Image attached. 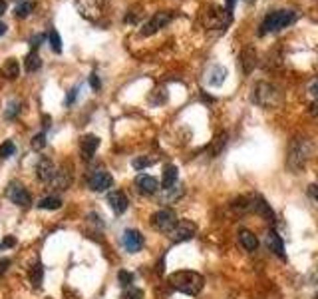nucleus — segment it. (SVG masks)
<instances>
[{
    "label": "nucleus",
    "instance_id": "nucleus-1",
    "mask_svg": "<svg viewBox=\"0 0 318 299\" xmlns=\"http://www.w3.org/2000/svg\"><path fill=\"white\" fill-rule=\"evenodd\" d=\"M314 152V144L310 138L306 136H296L290 140L288 144V154H286V167L292 172V174H298L304 164L308 162V158L312 156Z\"/></svg>",
    "mask_w": 318,
    "mask_h": 299
},
{
    "label": "nucleus",
    "instance_id": "nucleus-2",
    "mask_svg": "<svg viewBox=\"0 0 318 299\" xmlns=\"http://www.w3.org/2000/svg\"><path fill=\"white\" fill-rule=\"evenodd\" d=\"M169 285L185 295H199L203 285H205V279L201 273L197 271H189V269H183V271H175L169 275Z\"/></svg>",
    "mask_w": 318,
    "mask_h": 299
},
{
    "label": "nucleus",
    "instance_id": "nucleus-3",
    "mask_svg": "<svg viewBox=\"0 0 318 299\" xmlns=\"http://www.w3.org/2000/svg\"><path fill=\"white\" fill-rule=\"evenodd\" d=\"M296 16H298V12H296V10H292V8L271 10V12L262 18L260 28H258V34H260V36H264V34H269V32H279V30L286 28L288 24H292V22L296 20Z\"/></svg>",
    "mask_w": 318,
    "mask_h": 299
},
{
    "label": "nucleus",
    "instance_id": "nucleus-4",
    "mask_svg": "<svg viewBox=\"0 0 318 299\" xmlns=\"http://www.w3.org/2000/svg\"><path fill=\"white\" fill-rule=\"evenodd\" d=\"M281 100H283V96H281V92H279V88L275 84H271V82H258V84H254L253 88L254 104H258L262 108H275V106L281 104Z\"/></svg>",
    "mask_w": 318,
    "mask_h": 299
},
{
    "label": "nucleus",
    "instance_id": "nucleus-5",
    "mask_svg": "<svg viewBox=\"0 0 318 299\" xmlns=\"http://www.w3.org/2000/svg\"><path fill=\"white\" fill-rule=\"evenodd\" d=\"M229 22H231V12L217 4L207 6V10L203 12V24L211 30H223Z\"/></svg>",
    "mask_w": 318,
    "mask_h": 299
},
{
    "label": "nucleus",
    "instance_id": "nucleus-6",
    "mask_svg": "<svg viewBox=\"0 0 318 299\" xmlns=\"http://www.w3.org/2000/svg\"><path fill=\"white\" fill-rule=\"evenodd\" d=\"M175 224H177V216L169 207H161L151 216V228L157 230L159 233H167L169 235V232L175 228Z\"/></svg>",
    "mask_w": 318,
    "mask_h": 299
},
{
    "label": "nucleus",
    "instance_id": "nucleus-7",
    "mask_svg": "<svg viewBox=\"0 0 318 299\" xmlns=\"http://www.w3.org/2000/svg\"><path fill=\"white\" fill-rule=\"evenodd\" d=\"M171 18H173V12H171V10H159V12H155V14L143 24L141 34H143V36L155 34L157 30H161L163 26H167V24L171 22Z\"/></svg>",
    "mask_w": 318,
    "mask_h": 299
},
{
    "label": "nucleus",
    "instance_id": "nucleus-8",
    "mask_svg": "<svg viewBox=\"0 0 318 299\" xmlns=\"http://www.w3.org/2000/svg\"><path fill=\"white\" fill-rule=\"evenodd\" d=\"M103 4L105 0H76V8L86 20H97L103 10Z\"/></svg>",
    "mask_w": 318,
    "mask_h": 299
},
{
    "label": "nucleus",
    "instance_id": "nucleus-9",
    "mask_svg": "<svg viewBox=\"0 0 318 299\" xmlns=\"http://www.w3.org/2000/svg\"><path fill=\"white\" fill-rule=\"evenodd\" d=\"M195 233H197L195 222H191V220H179L175 224V228L169 232V237L173 241H189Z\"/></svg>",
    "mask_w": 318,
    "mask_h": 299
},
{
    "label": "nucleus",
    "instance_id": "nucleus-10",
    "mask_svg": "<svg viewBox=\"0 0 318 299\" xmlns=\"http://www.w3.org/2000/svg\"><path fill=\"white\" fill-rule=\"evenodd\" d=\"M88 186L94 192H108L114 186V178L105 172V169H95L88 178Z\"/></svg>",
    "mask_w": 318,
    "mask_h": 299
},
{
    "label": "nucleus",
    "instance_id": "nucleus-11",
    "mask_svg": "<svg viewBox=\"0 0 318 299\" xmlns=\"http://www.w3.org/2000/svg\"><path fill=\"white\" fill-rule=\"evenodd\" d=\"M6 196L8 199L12 201V203H16V205H22V207H26V205H30L32 203V196L30 192L22 186V184H18V182H12L10 186H8V190H6Z\"/></svg>",
    "mask_w": 318,
    "mask_h": 299
},
{
    "label": "nucleus",
    "instance_id": "nucleus-12",
    "mask_svg": "<svg viewBox=\"0 0 318 299\" xmlns=\"http://www.w3.org/2000/svg\"><path fill=\"white\" fill-rule=\"evenodd\" d=\"M135 188L141 196H153L159 192V182L153 176H147V174H139L135 178Z\"/></svg>",
    "mask_w": 318,
    "mask_h": 299
},
{
    "label": "nucleus",
    "instance_id": "nucleus-13",
    "mask_svg": "<svg viewBox=\"0 0 318 299\" xmlns=\"http://www.w3.org/2000/svg\"><path fill=\"white\" fill-rule=\"evenodd\" d=\"M122 241H124V247H126L129 253H137V251H141V247H143V243H145V239H143L141 232H137V230H126V232H124V237H122Z\"/></svg>",
    "mask_w": 318,
    "mask_h": 299
},
{
    "label": "nucleus",
    "instance_id": "nucleus-14",
    "mask_svg": "<svg viewBox=\"0 0 318 299\" xmlns=\"http://www.w3.org/2000/svg\"><path fill=\"white\" fill-rule=\"evenodd\" d=\"M97 148H99V138H97V136H94V134L82 136V140H80V152H82V158H84L86 162H90V160L94 158Z\"/></svg>",
    "mask_w": 318,
    "mask_h": 299
},
{
    "label": "nucleus",
    "instance_id": "nucleus-15",
    "mask_svg": "<svg viewBox=\"0 0 318 299\" xmlns=\"http://www.w3.org/2000/svg\"><path fill=\"white\" fill-rule=\"evenodd\" d=\"M56 174H58V169L54 166V162L50 160V158H42L40 162H38V166H36V176H38V180L40 182H54V178H56Z\"/></svg>",
    "mask_w": 318,
    "mask_h": 299
},
{
    "label": "nucleus",
    "instance_id": "nucleus-16",
    "mask_svg": "<svg viewBox=\"0 0 318 299\" xmlns=\"http://www.w3.org/2000/svg\"><path fill=\"white\" fill-rule=\"evenodd\" d=\"M253 207H254V211H256V213H258L262 220H264V222H269V224H275V222H277L275 209L271 207V203L262 198V196H254Z\"/></svg>",
    "mask_w": 318,
    "mask_h": 299
},
{
    "label": "nucleus",
    "instance_id": "nucleus-17",
    "mask_svg": "<svg viewBox=\"0 0 318 299\" xmlns=\"http://www.w3.org/2000/svg\"><path fill=\"white\" fill-rule=\"evenodd\" d=\"M108 203H110V207L120 216V213H124L127 209V205H129V199L124 192H120V190H114V192H110L108 194Z\"/></svg>",
    "mask_w": 318,
    "mask_h": 299
},
{
    "label": "nucleus",
    "instance_id": "nucleus-18",
    "mask_svg": "<svg viewBox=\"0 0 318 299\" xmlns=\"http://www.w3.org/2000/svg\"><path fill=\"white\" fill-rule=\"evenodd\" d=\"M256 52H254L253 46H247V48H243V52H241V56H239V64H241V70H243V74H251L256 66Z\"/></svg>",
    "mask_w": 318,
    "mask_h": 299
},
{
    "label": "nucleus",
    "instance_id": "nucleus-19",
    "mask_svg": "<svg viewBox=\"0 0 318 299\" xmlns=\"http://www.w3.org/2000/svg\"><path fill=\"white\" fill-rule=\"evenodd\" d=\"M267 245H269V251H273L275 255H279V258L285 262V260H286L285 243H283L281 235L275 232V230H269V233H267Z\"/></svg>",
    "mask_w": 318,
    "mask_h": 299
},
{
    "label": "nucleus",
    "instance_id": "nucleus-20",
    "mask_svg": "<svg viewBox=\"0 0 318 299\" xmlns=\"http://www.w3.org/2000/svg\"><path fill=\"white\" fill-rule=\"evenodd\" d=\"M227 140H229L227 132H217V134H215V138L211 140V144L207 146V154H209L211 158H217L223 150H225V146H227Z\"/></svg>",
    "mask_w": 318,
    "mask_h": 299
},
{
    "label": "nucleus",
    "instance_id": "nucleus-21",
    "mask_svg": "<svg viewBox=\"0 0 318 299\" xmlns=\"http://www.w3.org/2000/svg\"><path fill=\"white\" fill-rule=\"evenodd\" d=\"M175 184H177V167L173 166V164H167V166L163 167L161 186H163V190H169V188H173Z\"/></svg>",
    "mask_w": 318,
    "mask_h": 299
},
{
    "label": "nucleus",
    "instance_id": "nucleus-22",
    "mask_svg": "<svg viewBox=\"0 0 318 299\" xmlns=\"http://www.w3.org/2000/svg\"><path fill=\"white\" fill-rule=\"evenodd\" d=\"M239 241H241V245H243L247 251H254V249L258 247L256 235H254L253 232H249V230H241V232H239Z\"/></svg>",
    "mask_w": 318,
    "mask_h": 299
},
{
    "label": "nucleus",
    "instance_id": "nucleus-23",
    "mask_svg": "<svg viewBox=\"0 0 318 299\" xmlns=\"http://www.w3.org/2000/svg\"><path fill=\"white\" fill-rule=\"evenodd\" d=\"M225 78H227V70L223 66H211L209 74H207V82L211 86H221L225 82Z\"/></svg>",
    "mask_w": 318,
    "mask_h": 299
},
{
    "label": "nucleus",
    "instance_id": "nucleus-24",
    "mask_svg": "<svg viewBox=\"0 0 318 299\" xmlns=\"http://www.w3.org/2000/svg\"><path fill=\"white\" fill-rule=\"evenodd\" d=\"M2 74H4L8 80L18 78V74H20V64H18V60H16V58H8V60L4 62V66H2Z\"/></svg>",
    "mask_w": 318,
    "mask_h": 299
},
{
    "label": "nucleus",
    "instance_id": "nucleus-25",
    "mask_svg": "<svg viewBox=\"0 0 318 299\" xmlns=\"http://www.w3.org/2000/svg\"><path fill=\"white\" fill-rule=\"evenodd\" d=\"M28 279H30V283L34 287H40L42 285V279H44V266L38 262L34 267H30V271H28Z\"/></svg>",
    "mask_w": 318,
    "mask_h": 299
},
{
    "label": "nucleus",
    "instance_id": "nucleus-26",
    "mask_svg": "<svg viewBox=\"0 0 318 299\" xmlns=\"http://www.w3.org/2000/svg\"><path fill=\"white\" fill-rule=\"evenodd\" d=\"M52 184L56 186V190H68L70 184H72V174L66 172V169H60V172L56 174V178H54Z\"/></svg>",
    "mask_w": 318,
    "mask_h": 299
},
{
    "label": "nucleus",
    "instance_id": "nucleus-27",
    "mask_svg": "<svg viewBox=\"0 0 318 299\" xmlns=\"http://www.w3.org/2000/svg\"><path fill=\"white\" fill-rule=\"evenodd\" d=\"M38 207L40 209H60L62 207V199L58 196H48V198H42L38 201Z\"/></svg>",
    "mask_w": 318,
    "mask_h": 299
},
{
    "label": "nucleus",
    "instance_id": "nucleus-28",
    "mask_svg": "<svg viewBox=\"0 0 318 299\" xmlns=\"http://www.w3.org/2000/svg\"><path fill=\"white\" fill-rule=\"evenodd\" d=\"M24 66H26V72H36L38 68L42 66V60H40V56H38V52H36V50H32L30 54L26 56Z\"/></svg>",
    "mask_w": 318,
    "mask_h": 299
},
{
    "label": "nucleus",
    "instance_id": "nucleus-29",
    "mask_svg": "<svg viewBox=\"0 0 318 299\" xmlns=\"http://www.w3.org/2000/svg\"><path fill=\"white\" fill-rule=\"evenodd\" d=\"M163 192H165V196L161 198V201H163V203L177 201V199L183 196V188H181V186H179V188H177V186H173V188H169V190H163Z\"/></svg>",
    "mask_w": 318,
    "mask_h": 299
},
{
    "label": "nucleus",
    "instance_id": "nucleus-30",
    "mask_svg": "<svg viewBox=\"0 0 318 299\" xmlns=\"http://www.w3.org/2000/svg\"><path fill=\"white\" fill-rule=\"evenodd\" d=\"M32 10H34V2H30V0L20 2V4L14 8V16H16V18H26Z\"/></svg>",
    "mask_w": 318,
    "mask_h": 299
},
{
    "label": "nucleus",
    "instance_id": "nucleus-31",
    "mask_svg": "<svg viewBox=\"0 0 318 299\" xmlns=\"http://www.w3.org/2000/svg\"><path fill=\"white\" fill-rule=\"evenodd\" d=\"M14 154H16L14 142H12V140H6V142L0 146V160H8V158L14 156Z\"/></svg>",
    "mask_w": 318,
    "mask_h": 299
},
{
    "label": "nucleus",
    "instance_id": "nucleus-32",
    "mask_svg": "<svg viewBox=\"0 0 318 299\" xmlns=\"http://www.w3.org/2000/svg\"><path fill=\"white\" fill-rule=\"evenodd\" d=\"M48 40H50V46H52V50H54L56 54H60V52H62V40H60V34L52 28V30L48 32Z\"/></svg>",
    "mask_w": 318,
    "mask_h": 299
},
{
    "label": "nucleus",
    "instance_id": "nucleus-33",
    "mask_svg": "<svg viewBox=\"0 0 318 299\" xmlns=\"http://www.w3.org/2000/svg\"><path fill=\"white\" fill-rule=\"evenodd\" d=\"M251 205H253V203H251V199L249 198H237L233 203H231V207H233L235 211H247Z\"/></svg>",
    "mask_w": 318,
    "mask_h": 299
},
{
    "label": "nucleus",
    "instance_id": "nucleus-34",
    "mask_svg": "<svg viewBox=\"0 0 318 299\" xmlns=\"http://www.w3.org/2000/svg\"><path fill=\"white\" fill-rule=\"evenodd\" d=\"M118 279H120V285H122V287H131V283H133V273L122 269V271L118 273Z\"/></svg>",
    "mask_w": 318,
    "mask_h": 299
},
{
    "label": "nucleus",
    "instance_id": "nucleus-35",
    "mask_svg": "<svg viewBox=\"0 0 318 299\" xmlns=\"http://www.w3.org/2000/svg\"><path fill=\"white\" fill-rule=\"evenodd\" d=\"M18 112H20V102H18V100H12V102L8 104V110L4 112V116H6L8 120H12L14 116H18Z\"/></svg>",
    "mask_w": 318,
    "mask_h": 299
},
{
    "label": "nucleus",
    "instance_id": "nucleus-36",
    "mask_svg": "<svg viewBox=\"0 0 318 299\" xmlns=\"http://www.w3.org/2000/svg\"><path fill=\"white\" fill-rule=\"evenodd\" d=\"M155 164V158H135L133 160V167L135 169H143V167H149V166H153Z\"/></svg>",
    "mask_w": 318,
    "mask_h": 299
},
{
    "label": "nucleus",
    "instance_id": "nucleus-37",
    "mask_svg": "<svg viewBox=\"0 0 318 299\" xmlns=\"http://www.w3.org/2000/svg\"><path fill=\"white\" fill-rule=\"evenodd\" d=\"M44 146H46V132L36 134V136L32 138V148H34V150H42Z\"/></svg>",
    "mask_w": 318,
    "mask_h": 299
},
{
    "label": "nucleus",
    "instance_id": "nucleus-38",
    "mask_svg": "<svg viewBox=\"0 0 318 299\" xmlns=\"http://www.w3.org/2000/svg\"><path fill=\"white\" fill-rule=\"evenodd\" d=\"M124 299H143V291L131 285V287L127 289L126 293H124Z\"/></svg>",
    "mask_w": 318,
    "mask_h": 299
},
{
    "label": "nucleus",
    "instance_id": "nucleus-39",
    "mask_svg": "<svg viewBox=\"0 0 318 299\" xmlns=\"http://www.w3.org/2000/svg\"><path fill=\"white\" fill-rule=\"evenodd\" d=\"M12 245H16V237H12V235H6V237H4V241L0 243V249L12 247Z\"/></svg>",
    "mask_w": 318,
    "mask_h": 299
},
{
    "label": "nucleus",
    "instance_id": "nucleus-40",
    "mask_svg": "<svg viewBox=\"0 0 318 299\" xmlns=\"http://www.w3.org/2000/svg\"><path fill=\"white\" fill-rule=\"evenodd\" d=\"M76 96H78V86H76V88H72V90L68 92V96H66V106H72V104H74V100H76Z\"/></svg>",
    "mask_w": 318,
    "mask_h": 299
},
{
    "label": "nucleus",
    "instance_id": "nucleus-41",
    "mask_svg": "<svg viewBox=\"0 0 318 299\" xmlns=\"http://www.w3.org/2000/svg\"><path fill=\"white\" fill-rule=\"evenodd\" d=\"M44 40V34H36L34 38H30V48L32 50H36L38 46H40V42Z\"/></svg>",
    "mask_w": 318,
    "mask_h": 299
},
{
    "label": "nucleus",
    "instance_id": "nucleus-42",
    "mask_svg": "<svg viewBox=\"0 0 318 299\" xmlns=\"http://www.w3.org/2000/svg\"><path fill=\"white\" fill-rule=\"evenodd\" d=\"M308 196H310V198H312L318 203V186H316V184L308 186Z\"/></svg>",
    "mask_w": 318,
    "mask_h": 299
},
{
    "label": "nucleus",
    "instance_id": "nucleus-43",
    "mask_svg": "<svg viewBox=\"0 0 318 299\" xmlns=\"http://www.w3.org/2000/svg\"><path fill=\"white\" fill-rule=\"evenodd\" d=\"M90 84H92V88H94V90H99V86H101V82H99V78H97V74H92V76H90Z\"/></svg>",
    "mask_w": 318,
    "mask_h": 299
},
{
    "label": "nucleus",
    "instance_id": "nucleus-44",
    "mask_svg": "<svg viewBox=\"0 0 318 299\" xmlns=\"http://www.w3.org/2000/svg\"><path fill=\"white\" fill-rule=\"evenodd\" d=\"M8 267H10V260H8V258H2V260H0V275H4Z\"/></svg>",
    "mask_w": 318,
    "mask_h": 299
},
{
    "label": "nucleus",
    "instance_id": "nucleus-45",
    "mask_svg": "<svg viewBox=\"0 0 318 299\" xmlns=\"http://www.w3.org/2000/svg\"><path fill=\"white\" fill-rule=\"evenodd\" d=\"M310 94H312V96H314V98L318 100V78H316V80H312V82H310Z\"/></svg>",
    "mask_w": 318,
    "mask_h": 299
},
{
    "label": "nucleus",
    "instance_id": "nucleus-46",
    "mask_svg": "<svg viewBox=\"0 0 318 299\" xmlns=\"http://www.w3.org/2000/svg\"><path fill=\"white\" fill-rule=\"evenodd\" d=\"M308 114H310V116H314V118H318V100L310 104V108H308Z\"/></svg>",
    "mask_w": 318,
    "mask_h": 299
},
{
    "label": "nucleus",
    "instance_id": "nucleus-47",
    "mask_svg": "<svg viewBox=\"0 0 318 299\" xmlns=\"http://www.w3.org/2000/svg\"><path fill=\"white\" fill-rule=\"evenodd\" d=\"M235 2H237V0H227V6H225V8H227L229 12H233V6H235Z\"/></svg>",
    "mask_w": 318,
    "mask_h": 299
},
{
    "label": "nucleus",
    "instance_id": "nucleus-48",
    "mask_svg": "<svg viewBox=\"0 0 318 299\" xmlns=\"http://www.w3.org/2000/svg\"><path fill=\"white\" fill-rule=\"evenodd\" d=\"M4 10H6V2H4V0H0V16L4 14Z\"/></svg>",
    "mask_w": 318,
    "mask_h": 299
},
{
    "label": "nucleus",
    "instance_id": "nucleus-49",
    "mask_svg": "<svg viewBox=\"0 0 318 299\" xmlns=\"http://www.w3.org/2000/svg\"><path fill=\"white\" fill-rule=\"evenodd\" d=\"M4 32H6V24H4V22H0V36H2Z\"/></svg>",
    "mask_w": 318,
    "mask_h": 299
},
{
    "label": "nucleus",
    "instance_id": "nucleus-50",
    "mask_svg": "<svg viewBox=\"0 0 318 299\" xmlns=\"http://www.w3.org/2000/svg\"><path fill=\"white\" fill-rule=\"evenodd\" d=\"M314 299H318V293H316V295H314Z\"/></svg>",
    "mask_w": 318,
    "mask_h": 299
}]
</instances>
